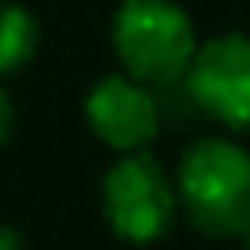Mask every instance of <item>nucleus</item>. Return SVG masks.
I'll list each match as a JSON object with an SVG mask.
<instances>
[{
  "label": "nucleus",
  "mask_w": 250,
  "mask_h": 250,
  "mask_svg": "<svg viewBox=\"0 0 250 250\" xmlns=\"http://www.w3.org/2000/svg\"><path fill=\"white\" fill-rule=\"evenodd\" d=\"M176 195L191 227L238 238L250 227V152L227 137H199L176 168Z\"/></svg>",
  "instance_id": "1"
},
{
  "label": "nucleus",
  "mask_w": 250,
  "mask_h": 250,
  "mask_svg": "<svg viewBox=\"0 0 250 250\" xmlns=\"http://www.w3.org/2000/svg\"><path fill=\"white\" fill-rule=\"evenodd\" d=\"M109 43L125 74L145 86H168L188 74L195 27L176 0H121L109 23Z\"/></svg>",
  "instance_id": "2"
},
{
  "label": "nucleus",
  "mask_w": 250,
  "mask_h": 250,
  "mask_svg": "<svg viewBox=\"0 0 250 250\" xmlns=\"http://www.w3.org/2000/svg\"><path fill=\"white\" fill-rule=\"evenodd\" d=\"M176 184L145 148L121 152L102 176V211L117 238L156 242L176 223Z\"/></svg>",
  "instance_id": "3"
},
{
  "label": "nucleus",
  "mask_w": 250,
  "mask_h": 250,
  "mask_svg": "<svg viewBox=\"0 0 250 250\" xmlns=\"http://www.w3.org/2000/svg\"><path fill=\"white\" fill-rule=\"evenodd\" d=\"M184 82L203 113L230 129H250V35L227 31L199 43Z\"/></svg>",
  "instance_id": "4"
},
{
  "label": "nucleus",
  "mask_w": 250,
  "mask_h": 250,
  "mask_svg": "<svg viewBox=\"0 0 250 250\" xmlns=\"http://www.w3.org/2000/svg\"><path fill=\"white\" fill-rule=\"evenodd\" d=\"M86 125L98 141H105L117 152H137L145 148L156 129H160V113H156V98L148 94V86L125 70L98 78L86 90L82 102Z\"/></svg>",
  "instance_id": "5"
},
{
  "label": "nucleus",
  "mask_w": 250,
  "mask_h": 250,
  "mask_svg": "<svg viewBox=\"0 0 250 250\" xmlns=\"http://www.w3.org/2000/svg\"><path fill=\"white\" fill-rule=\"evenodd\" d=\"M39 47V23L23 4L0 0V78L31 62Z\"/></svg>",
  "instance_id": "6"
},
{
  "label": "nucleus",
  "mask_w": 250,
  "mask_h": 250,
  "mask_svg": "<svg viewBox=\"0 0 250 250\" xmlns=\"http://www.w3.org/2000/svg\"><path fill=\"white\" fill-rule=\"evenodd\" d=\"M12 125H16V105H12V98H8V90L0 86V145L12 137Z\"/></svg>",
  "instance_id": "7"
},
{
  "label": "nucleus",
  "mask_w": 250,
  "mask_h": 250,
  "mask_svg": "<svg viewBox=\"0 0 250 250\" xmlns=\"http://www.w3.org/2000/svg\"><path fill=\"white\" fill-rule=\"evenodd\" d=\"M0 250H23L20 230H16V227H8V223H0Z\"/></svg>",
  "instance_id": "8"
},
{
  "label": "nucleus",
  "mask_w": 250,
  "mask_h": 250,
  "mask_svg": "<svg viewBox=\"0 0 250 250\" xmlns=\"http://www.w3.org/2000/svg\"><path fill=\"white\" fill-rule=\"evenodd\" d=\"M238 238H242V250H250V227H246V230H242Z\"/></svg>",
  "instance_id": "9"
}]
</instances>
